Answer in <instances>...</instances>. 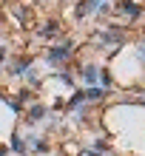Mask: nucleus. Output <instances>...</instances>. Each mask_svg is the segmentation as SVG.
Listing matches in <instances>:
<instances>
[{
  "mask_svg": "<svg viewBox=\"0 0 145 156\" xmlns=\"http://www.w3.org/2000/svg\"><path fill=\"white\" fill-rule=\"evenodd\" d=\"M85 80H88V82H94V80H97V68H94V66H88V68H85Z\"/></svg>",
  "mask_w": 145,
  "mask_h": 156,
  "instance_id": "obj_2",
  "label": "nucleus"
},
{
  "mask_svg": "<svg viewBox=\"0 0 145 156\" xmlns=\"http://www.w3.org/2000/svg\"><path fill=\"white\" fill-rule=\"evenodd\" d=\"M12 148H14V151H23V142H20V136H14V139H12Z\"/></svg>",
  "mask_w": 145,
  "mask_h": 156,
  "instance_id": "obj_3",
  "label": "nucleus"
},
{
  "mask_svg": "<svg viewBox=\"0 0 145 156\" xmlns=\"http://www.w3.org/2000/svg\"><path fill=\"white\" fill-rule=\"evenodd\" d=\"M122 12H128V14H134V17H137V14H140V9L134 6V3H122Z\"/></svg>",
  "mask_w": 145,
  "mask_h": 156,
  "instance_id": "obj_1",
  "label": "nucleus"
}]
</instances>
